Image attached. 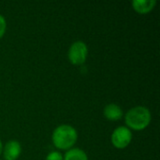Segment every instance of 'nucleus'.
<instances>
[{
	"label": "nucleus",
	"instance_id": "9",
	"mask_svg": "<svg viewBox=\"0 0 160 160\" xmlns=\"http://www.w3.org/2000/svg\"><path fill=\"white\" fill-rule=\"evenodd\" d=\"M46 160H64V158L59 152H52L47 156Z\"/></svg>",
	"mask_w": 160,
	"mask_h": 160
},
{
	"label": "nucleus",
	"instance_id": "7",
	"mask_svg": "<svg viewBox=\"0 0 160 160\" xmlns=\"http://www.w3.org/2000/svg\"><path fill=\"white\" fill-rule=\"evenodd\" d=\"M104 116L106 119L110 120V121H118L123 117V111L122 109L113 103L108 104L105 108H104Z\"/></svg>",
	"mask_w": 160,
	"mask_h": 160
},
{
	"label": "nucleus",
	"instance_id": "6",
	"mask_svg": "<svg viewBox=\"0 0 160 160\" xmlns=\"http://www.w3.org/2000/svg\"><path fill=\"white\" fill-rule=\"evenodd\" d=\"M157 5L156 0H134L132 2V7L134 10L140 14L149 13Z\"/></svg>",
	"mask_w": 160,
	"mask_h": 160
},
{
	"label": "nucleus",
	"instance_id": "3",
	"mask_svg": "<svg viewBox=\"0 0 160 160\" xmlns=\"http://www.w3.org/2000/svg\"><path fill=\"white\" fill-rule=\"evenodd\" d=\"M88 54V48L83 41H75L68 50V60L72 65L79 66L85 62Z\"/></svg>",
	"mask_w": 160,
	"mask_h": 160
},
{
	"label": "nucleus",
	"instance_id": "8",
	"mask_svg": "<svg viewBox=\"0 0 160 160\" xmlns=\"http://www.w3.org/2000/svg\"><path fill=\"white\" fill-rule=\"evenodd\" d=\"M63 158L64 160H88V157L82 150L79 148H73L68 150Z\"/></svg>",
	"mask_w": 160,
	"mask_h": 160
},
{
	"label": "nucleus",
	"instance_id": "1",
	"mask_svg": "<svg viewBox=\"0 0 160 160\" xmlns=\"http://www.w3.org/2000/svg\"><path fill=\"white\" fill-rule=\"evenodd\" d=\"M53 145L61 150H68L75 144L78 139L76 129L69 125H61L57 127L52 133Z\"/></svg>",
	"mask_w": 160,
	"mask_h": 160
},
{
	"label": "nucleus",
	"instance_id": "10",
	"mask_svg": "<svg viewBox=\"0 0 160 160\" xmlns=\"http://www.w3.org/2000/svg\"><path fill=\"white\" fill-rule=\"evenodd\" d=\"M6 28H7L6 20L2 15H0V38L4 36V34L6 32Z\"/></svg>",
	"mask_w": 160,
	"mask_h": 160
},
{
	"label": "nucleus",
	"instance_id": "5",
	"mask_svg": "<svg viewBox=\"0 0 160 160\" xmlns=\"http://www.w3.org/2000/svg\"><path fill=\"white\" fill-rule=\"evenodd\" d=\"M22 147L19 142L17 141H9L6 143L3 154L6 160H16L21 155Z\"/></svg>",
	"mask_w": 160,
	"mask_h": 160
},
{
	"label": "nucleus",
	"instance_id": "2",
	"mask_svg": "<svg viewBox=\"0 0 160 160\" xmlns=\"http://www.w3.org/2000/svg\"><path fill=\"white\" fill-rule=\"evenodd\" d=\"M126 124L134 130L145 129L151 122V113L143 106H137L130 109L125 116Z\"/></svg>",
	"mask_w": 160,
	"mask_h": 160
},
{
	"label": "nucleus",
	"instance_id": "11",
	"mask_svg": "<svg viewBox=\"0 0 160 160\" xmlns=\"http://www.w3.org/2000/svg\"><path fill=\"white\" fill-rule=\"evenodd\" d=\"M2 152H3V145H2V142L0 141V155L2 154Z\"/></svg>",
	"mask_w": 160,
	"mask_h": 160
},
{
	"label": "nucleus",
	"instance_id": "4",
	"mask_svg": "<svg viewBox=\"0 0 160 160\" xmlns=\"http://www.w3.org/2000/svg\"><path fill=\"white\" fill-rule=\"evenodd\" d=\"M132 140V133L128 128L118 127L112 135V143L117 149H124L129 145Z\"/></svg>",
	"mask_w": 160,
	"mask_h": 160
}]
</instances>
